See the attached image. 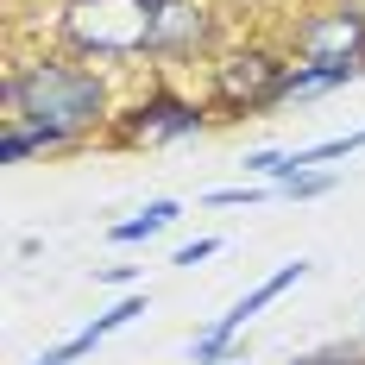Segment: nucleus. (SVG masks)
I'll list each match as a JSON object with an SVG mask.
<instances>
[{
    "label": "nucleus",
    "instance_id": "13",
    "mask_svg": "<svg viewBox=\"0 0 365 365\" xmlns=\"http://www.w3.org/2000/svg\"><path fill=\"white\" fill-rule=\"evenodd\" d=\"M220 246H227V240H189V246H177V258H170V264H182V271H195V264H208V258H215Z\"/></svg>",
    "mask_w": 365,
    "mask_h": 365
},
{
    "label": "nucleus",
    "instance_id": "11",
    "mask_svg": "<svg viewBox=\"0 0 365 365\" xmlns=\"http://www.w3.org/2000/svg\"><path fill=\"white\" fill-rule=\"evenodd\" d=\"M271 195H277V182H240V189H208V208H258Z\"/></svg>",
    "mask_w": 365,
    "mask_h": 365
},
{
    "label": "nucleus",
    "instance_id": "2",
    "mask_svg": "<svg viewBox=\"0 0 365 365\" xmlns=\"http://www.w3.org/2000/svg\"><path fill=\"white\" fill-rule=\"evenodd\" d=\"M309 271H315L309 258H290V264H277V271H271V277H264L258 290H246L240 302H233V309H227V315H220L215 328H202L195 340H189V359H195V365H227L233 353H240V328L252 322V315L264 309V302H277V296L290 290V284H302Z\"/></svg>",
    "mask_w": 365,
    "mask_h": 365
},
{
    "label": "nucleus",
    "instance_id": "6",
    "mask_svg": "<svg viewBox=\"0 0 365 365\" xmlns=\"http://www.w3.org/2000/svg\"><path fill=\"white\" fill-rule=\"evenodd\" d=\"M133 315H145V290H126V296H120V302L108 309V315H95L88 328H76L70 340H63V346H51V353H38L32 365H76L82 353H95V346H101L108 334H120L126 322H133Z\"/></svg>",
    "mask_w": 365,
    "mask_h": 365
},
{
    "label": "nucleus",
    "instance_id": "7",
    "mask_svg": "<svg viewBox=\"0 0 365 365\" xmlns=\"http://www.w3.org/2000/svg\"><path fill=\"white\" fill-rule=\"evenodd\" d=\"M177 215H182V202H145V215L113 220L108 240H113V246H145V240H158L164 227H177Z\"/></svg>",
    "mask_w": 365,
    "mask_h": 365
},
{
    "label": "nucleus",
    "instance_id": "1",
    "mask_svg": "<svg viewBox=\"0 0 365 365\" xmlns=\"http://www.w3.org/2000/svg\"><path fill=\"white\" fill-rule=\"evenodd\" d=\"M0 120L6 126H51L63 139H82L101 120H113V95L76 57H32V63H13L6 82H0Z\"/></svg>",
    "mask_w": 365,
    "mask_h": 365
},
{
    "label": "nucleus",
    "instance_id": "3",
    "mask_svg": "<svg viewBox=\"0 0 365 365\" xmlns=\"http://www.w3.org/2000/svg\"><path fill=\"white\" fill-rule=\"evenodd\" d=\"M202 126H208V108L182 101L177 88H158V95H145L133 113L113 120V133H120L126 145H177V139H195Z\"/></svg>",
    "mask_w": 365,
    "mask_h": 365
},
{
    "label": "nucleus",
    "instance_id": "5",
    "mask_svg": "<svg viewBox=\"0 0 365 365\" xmlns=\"http://www.w3.org/2000/svg\"><path fill=\"white\" fill-rule=\"evenodd\" d=\"M277 70L284 63H271L264 51H246V57H227L215 76V101L220 108H233V113H258V95L277 82Z\"/></svg>",
    "mask_w": 365,
    "mask_h": 365
},
{
    "label": "nucleus",
    "instance_id": "15",
    "mask_svg": "<svg viewBox=\"0 0 365 365\" xmlns=\"http://www.w3.org/2000/svg\"><path fill=\"white\" fill-rule=\"evenodd\" d=\"M95 277H101V284H133V277H139V271H133V264H101V271H95Z\"/></svg>",
    "mask_w": 365,
    "mask_h": 365
},
{
    "label": "nucleus",
    "instance_id": "9",
    "mask_svg": "<svg viewBox=\"0 0 365 365\" xmlns=\"http://www.w3.org/2000/svg\"><path fill=\"white\" fill-rule=\"evenodd\" d=\"M353 151H365V126H359V133H340V139H322V145H302V151H290V164H296V170H315V164L353 158ZM296 170H290V177H296Z\"/></svg>",
    "mask_w": 365,
    "mask_h": 365
},
{
    "label": "nucleus",
    "instance_id": "10",
    "mask_svg": "<svg viewBox=\"0 0 365 365\" xmlns=\"http://www.w3.org/2000/svg\"><path fill=\"white\" fill-rule=\"evenodd\" d=\"M334 182H340L334 170H296V177L277 182V195H290V202H315V195H328Z\"/></svg>",
    "mask_w": 365,
    "mask_h": 365
},
{
    "label": "nucleus",
    "instance_id": "14",
    "mask_svg": "<svg viewBox=\"0 0 365 365\" xmlns=\"http://www.w3.org/2000/svg\"><path fill=\"white\" fill-rule=\"evenodd\" d=\"M296 365H365L359 346H328V353H309V359H296Z\"/></svg>",
    "mask_w": 365,
    "mask_h": 365
},
{
    "label": "nucleus",
    "instance_id": "8",
    "mask_svg": "<svg viewBox=\"0 0 365 365\" xmlns=\"http://www.w3.org/2000/svg\"><path fill=\"white\" fill-rule=\"evenodd\" d=\"M70 139L63 133H51V126H6L0 133V164H26L38 151H63Z\"/></svg>",
    "mask_w": 365,
    "mask_h": 365
},
{
    "label": "nucleus",
    "instance_id": "4",
    "mask_svg": "<svg viewBox=\"0 0 365 365\" xmlns=\"http://www.w3.org/2000/svg\"><path fill=\"white\" fill-rule=\"evenodd\" d=\"M296 51H302V63H365V0L334 6L315 26H302Z\"/></svg>",
    "mask_w": 365,
    "mask_h": 365
},
{
    "label": "nucleus",
    "instance_id": "12",
    "mask_svg": "<svg viewBox=\"0 0 365 365\" xmlns=\"http://www.w3.org/2000/svg\"><path fill=\"white\" fill-rule=\"evenodd\" d=\"M296 164H290V151H252L246 158V177H264V182H284Z\"/></svg>",
    "mask_w": 365,
    "mask_h": 365
}]
</instances>
